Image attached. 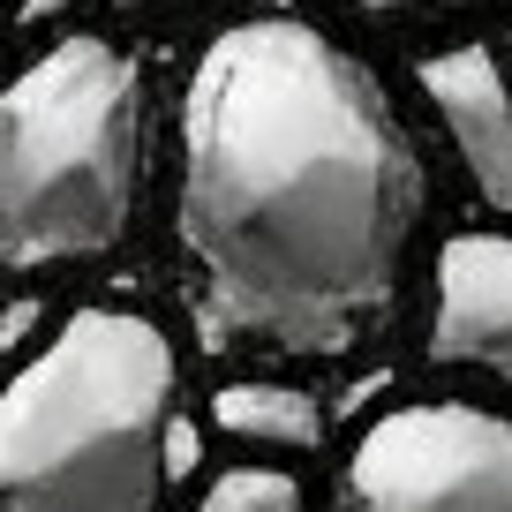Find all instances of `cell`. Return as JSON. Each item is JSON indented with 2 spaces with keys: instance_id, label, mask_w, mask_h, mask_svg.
Segmentation results:
<instances>
[{
  "instance_id": "6da1fadb",
  "label": "cell",
  "mask_w": 512,
  "mask_h": 512,
  "mask_svg": "<svg viewBox=\"0 0 512 512\" xmlns=\"http://www.w3.org/2000/svg\"><path fill=\"white\" fill-rule=\"evenodd\" d=\"M422 166L354 53L294 16L234 23L181 98V256L211 354H347L392 317Z\"/></svg>"
},
{
  "instance_id": "7a4b0ae2",
  "label": "cell",
  "mask_w": 512,
  "mask_h": 512,
  "mask_svg": "<svg viewBox=\"0 0 512 512\" xmlns=\"http://www.w3.org/2000/svg\"><path fill=\"white\" fill-rule=\"evenodd\" d=\"M166 415V332L128 309H76L0 392V512H159Z\"/></svg>"
},
{
  "instance_id": "3957f363",
  "label": "cell",
  "mask_w": 512,
  "mask_h": 512,
  "mask_svg": "<svg viewBox=\"0 0 512 512\" xmlns=\"http://www.w3.org/2000/svg\"><path fill=\"white\" fill-rule=\"evenodd\" d=\"M144 91L106 38H61L0 91V264L106 256L136 219Z\"/></svg>"
},
{
  "instance_id": "277c9868",
  "label": "cell",
  "mask_w": 512,
  "mask_h": 512,
  "mask_svg": "<svg viewBox=\"0 0 512 512\" xmlns=\"http://www.w3.org/2000/svg\"><path fill=\"white\" fill-rule=\"evenodd\" d=\"M347 512H512V422L460 400L369 422L347 460Z\"/></svg>"
},
{
  "instance_id": "5b68a950",
  "label": "cell",
  "mask_w": 512,
  "mask_h": 512,
  "mask_svg": "<svg viewBox=\"0 0 512 512\" xmlns=\"http://www.w3.org/2000/svg\"><path fill=\"white\" fill-rule=\"evenodd\" d=\"M430 362L512 384V234H452L437 256Z\"/></svg>"
},
{
  "instance_id": "8992f818",
  "label": "cell",
  "mask_w": 512,
  "mask_h": 512,
  "mask_svg": "<svg viewBox=\"0 0 512 512\" xmlns=\"http://www.w3.org/2000/svg\"><path fill=\"white\" fill-rule=\"evenodd\" d=\"M422 98L437 106L452 151L467 159V181L490 211H512V91L490 46H445L415 61Z\"/></svg>"
},
{
  "instance_id": "52a82bcc",
  "label": "cell",
  "mask_w": 512,
  "mask_h": 512,
  "mask_svg": "<svg viewBox=\"0 0 512 512\" xmlns=\"http://www.w3.org/2000/svg\"><path fill=\"white\" fill-rule=\"evenodd\" d=\"M211 422L226 437H249V445H279V452H309L324 437V407L294 384H226L211 400Z\"/></svg>"
},
{
  "instance_id": "ba28073f",
  "label": "cell",
  "mask_w": 512,
  "mask_h": 512,
  "mask_svg": "<svg viewBox=\"0 0 512 512\" xmlns=\"http://www.w3.org/2000/svg\"><path fill=\"white\" fill-rule=\"evenodd\" d=\"M196 512H302V482L279 475V467H234L204 490Z\"/></svg>"
},
{
  "instance_id": "9c48e42d",
  "label": "cell",
  "mask_w": 512,
  "mask_h": 512,
  "mask_svg": "<svg viewBox=\"0 0 512 512\" xmlns=\"http://www.w3.org/2000/svg\"><path fill=\"white\" fill-rule=\"evenodd\" d=\"M31 324H38V302H8V309H0V354L23 347V332H31Z\"/></svg>"
},
{
  "instance_id": "30bf717a",
  "label": "cell",
  "mask_w": 512,
  "mask_h": 512,
  "mask_svg": "<svg viewBox=\"0 0 512 512\" xmlns=\"http://www.w3.org/2000/svg\"><path fill=\"white\" fill-rule=\"evenodd\" d=\"M354 8H369V16H407V8H452V0H354Z\"/></svg>"
},
{
  "instance_id": "8fae6325",
  "label": "cell",
  "mask_w": 512,
  "mask_h": 512,
  "mask_svg": "<svg viewBox=\"0 0 512 512\" xmlns=\"http://www.w3.org/2000/svg\"><path fill=\"white\" fill-rule=\"evenodd\" d=\"M68 0H23V23H46V16H61Z\"/></svg>"
},
{
  "instance_id": "7c38bea8",
  "label": "cell",
  "mask_w": 512,
  "mask_h": 512,
  "mask_svg": "<svg viewBox=\"0 0 512 512\" xmlns=\"http://www.w3.org/2000/svg\"><path fill=\"white\" fill-rule=\"evenodd\" d=\"M113 8H166V0H113Z\"/></svg>"
},
{
  "instance_id": "4fadbf2b",
  "label": "cell",
  "mask_w": 512,
  "mask_h": 512,
  "mask_svg": "<svg viewBox=\"0 0 512 512\" xmlns=\"http://www.w3.org/2000/svg\"><path fill=\"white\" fill-rule=\"evenodd\" d=\"M0 8H8V0H0Z\"/></svg>"
}]
</instances>
